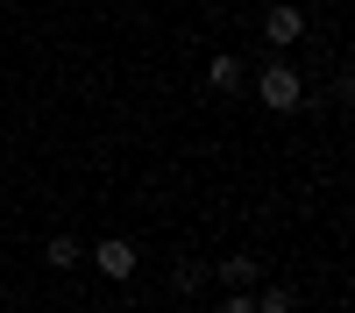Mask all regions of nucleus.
<instances>
[{"label": "nucleus", "mask_w": 355, "mask_h": 313, "mask_svg": "<svg viewBox=\"0 0 355 313\" xmlns=\"http://www.w3.org/2000/svg\"><path fill=\"white\" fill-rule=\"evenodd\" d=\"M256 100L270 107V114H291V107L306 100V78H299V71H291L284 57H277V65H263V71H256Z\"/></svg>", "instance_id": "nucleus-1"}, {"label": "nucleus", "mask_w": 355, "mask_h": 313, "mask_svg": "<svg viewBox=\"0 0 355 313\" xmlns=\"http://www.w3.org/2000/svg\"><path fill=\"white\" fill-rule=\"evenodd\" d=\"M93 264H100V278H135V242H121V235L93 242Z\"/></svg>", "instance_id": "nucleus-2"}, {"label": "nucleus", "mask_w": 355, "mask_h": 313, "mask_svg": "<svg viewBox=\"0 0 355 313\" xmlns=\"http://www.w3.org/2000/svg\"><path fill=\"white\" fill-rule=\"evenodd\" d=\"M263 36H270L277 50H291V43L306 36V15L299 8H270V15H263Z\"/></svg>", "instance_id": "nucleus-3"}, {"label": "nucleus", "mask_w": 355, "mask_h": 313, "mask_svg": "<svg viewBox=\"0 0 355 313\" xmlns=\"http://www.w3.org/2000/svg\"><path fill=\"white\" fill-rule=\"evenodd\" d=\"M242 78H249V71H242V57H227V50L214 57V65H206V85H214V93H234Z\"/></svg>", "instance_id": "nucleus-4"}, {"label": "nucleus", "mask_w": 355, "mask_h": 313, "mask_svg": "<svg viewBox=\"0 0 355 313\" xmlns=\"http://www.w3.org/2000/svg\"><path fill=\"white\" fill-rule=\"evenodd\" d=\"M220 285H234V292H242V285H256V256H249V249L220 256Z\"/></svg>", "instance_id": "nucleus-5"}, {"label": "nucleus", "mask_w": 355, "mask_h": 313, "mask_svg": "<svg viewBox=\"0 0 355 313\" xmlns=\"http://www.w3.org/2000/svg\"><path fill=\"white\" fill-rule=\"evenodd\" d=\"M43 256H50L57 271H71V264H78V235H50V249H43Z\"/></svg>", "instance_id": "nucleus-6"}, {"label": "nucleus", "mask_w": 355, "mask_h": 313, "mask_svg": "<svg viewBox=\"0 0 355 313\" xmlns=\"http://www.w3.org/2000/svg\"><path fill=\"white\" fill-rule=\"evenodd\" d=\"M291 306H299V299H291L284 285H263V292H256V313H291Z\"/></svg>", "instance_id": "nucleus-7"}, {"label": "nucleus", "mask_w": 355, "mask_h": 313, "mask_svg": "<svg viewBox=\"0 0 355 313\" xmlns=\"http://www.w3.org/2000/svg\"><path fill=\"white\" fill-rule=\"evenodd\" d=\"M199 278H206L199 264H178V271H171V285H178V292H199Z\"/></svg>", "instance_id": "nucleus-8"}, {"label": "nucleus", "mask_w": 355, "mask_h": 313, "mask_svg": "<svg viewBox=\"0 0 355 313\" xmlns=\"http://www.w3.org/2000/svg\"><path fill=\"white\" fill-rule=\"evenodd\" d=\"M220 313H256V292H249V285H242V292H234V299H227Z\"/></svg>", "instance_id": "nucleus-9"}, {"label": "nucleus", "mask_w": 355, "mask_h": 313, "mask_svg": "<svg viewBox=\"0 0 355 313\" xmlns=\"http://www.w3.org/2000/svg\"><path fill=\"white\" fill-rule=\"evenodd\" d=\"M0 71H8V65H0Z\"/></svg>", "instance_id": "nucleus-10"}]
</instances>
